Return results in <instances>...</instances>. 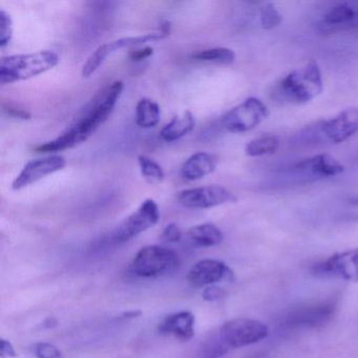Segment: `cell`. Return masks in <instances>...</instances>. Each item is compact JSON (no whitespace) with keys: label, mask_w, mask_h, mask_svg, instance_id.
I'll list each match as a JSON object with an SVG mask.
<instances>
[{"label":"cell","mask_w":358,"mask_h":358,"mask_svg":"<svg viewBox=\"0 0 358 358\" xmlns=\"http://www.w3.org/2000/svg\"><path fill=\"white\" fill-rule=\"evenodd\" d=\"M124 90L122 81H115L104 87L85 108L83 115L64 133L52 141L36 146L39 152H57L71 150L90 139L114 112Z\"/></svg>","instance_id":"1"},{"label":"cell","mask_w":358,"mask_h":358,"mask_svg":"<svg viewBox=\"0 0 358 358\" xmlns=\"http://www.w3.org/2000/svg\"><path fill=\"white\" fill-rule=\"evenodd\" d=\"M58 64L59 56L53 51H39L3 57L0 62V83L6 85L28 80L52 70Z\"/></svg>","instance_id":"2"},{"label":"cell","mask_w":358,"mask_h":358,"mask_svg":"<svg viewBox=\"0 0 358 358\" xmlns=\"http://www.w3.org/2000/svg\"><path fill=\"white\" fill-rule=\"evenodd\" d=\"M322 91V71L317 62L313 60L287 75L278 87V93L282 99L292 104L308 103L320 96Z\"/></svg>","instance_id":"3"},{"label":"cell","mask_w":358,"mask_h":358,"mask_svg":"<svg viewBox=\"0 0 358 358\" xmlns=\"http://www.w3.org/2000/svg\"><path fill=\"white\" fill-rule=\"evenodd\" d=\"M131 271L141 278L169 275L180 267L179 255L162 246H145L138 251L131 262Z\"/></svg>","instance_id":"4"},{"label":"cell","mask_w":358,"mask_h":358,"mask_svg":"<svg viewBox=\"0 0 358 358\" xmlns=\"http://www.w3.org/2000/svg\"><path fill=\"white\" fill-rule=\"evenodd\" d=\"M268 327L264 322L251 318H236L225 322L220 329L219 341L226 352L255 345L267 338Z\"/></svg>","instance_id":"5"},{"label":"cell","mask_w":358,"mask_h":358,"mask_svg":"<svg viewBox=\"0 0 358 358\" xmlns=\"http://www.w3.org/2000/svg\"><path fill=\"white\" fill-rule=\"evenodd\" d=\"M269 115V108L263 101L255 97L247 98L222 117L221 127L228 133H246L259 127Z\"/></svg>","instance_id":"6"},{"label":"cell","mask_w":358,"mask_h":358,"mask_svg":"<svg viewBox=\"0 0 358 358\" xmlns=\"http://www.w3.org/2000/svg\"><path fill=\"white\" fill-rule=\"evenodd\" d=\"M159 220L160 210L158 204L152 199H148L115 230L113 238L117 243L127 242L142 232L154 227Z\"/></svg>","instance_id":"7"},{"label":"cell","mask_w":358,"mask_h":358,"mask_svg":"<svg viewBox=\"0 0 358 358\" xmlns=\"http://www.w3.org/2000/svg\"><path fill=\"white\" fill-rule=\"evenodd\" d=\"M166 35L161 32L152 33V34L142 35V36L124 37V38L116 39V41L99 45L90 55L87 62L83 64L81 74H83V78H90L92 75L97 72L98 69L104 64V62L112 54L116 53L119 50L125 49V48L138 47V45H145V43H150V41L154 43V41H159L161 39L166 38Z\"/></svg>","instance_id":"8"},{"label":"cell","mask_w":358,"mask_h":358,"mask_svg":"<svg viewBox=\"0 0 358 358\" xmlns=\"http://www.w3.org/2000/svg\"><path fill=\"white\" fill-rule=\"evenodd\" d=\"M178 201L182 206L192 209H208L238 201L236 194L219 185L190 188L180 192Z\"/></svg>","instance_id":"9"},{"label":"cell","mask_w":358,"mask_h":358,"mask_svg":"<svg viewBox=\"0 0 358 358\" xmlns=\"http://www.w3.org/2000/svg\"><path fill=\"white\" fill-rule=\"evenodd\" d=\"M316 275L334 276L347 282H358V248L331 255L313 267Z\"/></svg>","instance_id":"10"},{"label":"cell","mask_w":358,"mask_h":358,"mask_svg":"<svg viewBox=\"0 0 358 358\" xmlns=\"http://www.w3.org/2000/svg\"><path fill=\"white\" fill-rule=\"evenodd\" d=\"M66 159L59 155H52L45 158L35 159L24 165L12 183V189L22 190L41 181L48 176L62 171L66 166Z\"/></svg>","instance_id":"11"},{"label":"cell","mask_w":358,"mask_h":358,"mask_svg":"<svg viewBox=\"0 0 358 358\" xmlns=\"http://www.w3.org/2000/svg\"><path fill=\"white\" fill-rule=\"evenodd\" d=\"M322 131L332 143L339 144L347 141L358 131V108L341 110L322 125Z\"/></svg>","instance_id":"12"},{"label":"cell","mask_w":358,"mask_h":358,"mask_svg":"<svg viewBox=\"0 0 358 358\" xmlns=\"http://www.w3.org/2000/svg\"><path fill=\"white\" fill-rule=\"evenodd\" d=\"M234 275L229 267L217 259H203L198 262L188 272L187 280L194 287L209 286Z\"/></svg>","instance_id":"13"},{"label":"cell","mask_w":358,"mask_h":358,"mask_svg":"<svg viewBox=\"0 0 358 358\" xmlns=\"http://www.w3.org/2000/svg\"><path fill=\"white\" fill-rule=\"evenodd\" d=\"M335 305L333 303H316L306 306L290 312L287 316V326L292 328H308V327L322 326L328 322L334 314Z\"/></svg>","instance_id":"14"},{"label":"cell","mask_w":358,"mask_h":358,"mask_svg":"<svg viewBox=\"0 0 358 358\" xmlns=\"http://www.w3.org/2000/svg\"><path fill=\"white\" fill-rule=\"evenodd\" d=\"M296 169L303 175L317 179L334 178L345 171V166L329 154H320L297 163Z\"/></svg>","instance_id":"15"},{"label":"cell","mask_w":358,"mask_h":358,"mask_svg":"<svg viewBox=\"0 0 358 358\" xmlns=\"http://www.w3.org/2000/svg\"><path fill=\"white\" fill-rule=\"evenodd\" d=\"M194 314L189 311H181L167 316L159 327L163 334L173 335L181 341H189L194 335Z\"/></svg>","instance_id":"16"},{"label":"cell","mask_w":358,"mask_h":358,"mask_svg":"<svg viewBox=\"0 0 358 358\" xmlns=\"http://www.w3.org/2000/svg\"><path fill=\"white\" fill-rule=\"evenodd\" d=\"M217 169L215 157L207 152H196L184 162L181 169L182 177L188 181H196L211 175Z\"/></svg>","instance_id":"17"},{"label":"cell","mask_w":358,"mask_h":358,"mask_svg":"<svg viewBox=\"0 0 358 358\" xmlns=\"http://www.w3.org/2000/svg\"><path fill=\"white\" fill-rule=\"evenodd\" d=\"M194 127H196V120H194V115L186 110L183 114L173 117L171 122L167 123L163 127L160 135L164 141H177L192 133Z\"/></svg>","instance_id":"18"},{"label":"cell","mask_w":358,"mask_h":358,"mask_svg":"<svg viewBox=\"0 0 358 358\" xmlns=\"http://www.w3.org/2000/svg\"><path fill=\"white\" fill-rule=\"evenodd\" d=\"M188 238L200 247H213L221 244L223 232L213 224L206 223L194 226L188 230Z\"/></svg>","instance_id":"19"},{"label":"cell","mask_w":358,"mask_h":358,"mask_svg":"<svg viewBox=\"0 0 358 358\" xmlns=\"http://www.w3.org/2000/svg\"><path fill=\"white\" fill-rule=\"evenodd\" d=\"M161 108L157 102L143 98L136 106V123L142 129H152L160 122Z\"/></svg>","instance_id":"20"},{"label":"cell","mask_w":358,"mask_h":358,"mask_svg":"<svg viewBox=\"0 0 358 358\" xmlns=\"http://www.w3.org/2000/svg\"><path fill=\"white\" fill-rule=\"evenodd\" d=\"M280 148V139L275 136H263L251 140L245 146V154L248 157L271 156Z\"/></svg>","instance_id":"21"},{"label":"cell","mask_w":358,"mask_h":358,"mask_svg":"<svg viewBox=\"0 0 358 358\" xmlns=\"http://www.w3.org/2000/svg\"><path fill=\"white\" fill-rule=\"evenodd\" d=\"M192 58L199 62H213L217 64H231L236 60V54L228 48H213L192 54Z\"/></svg>","instance_id":"22"},{"label":"cell","mask_w":358,"mask_h":358,"mask_svg":"<svg viewBox=\"0 0 358 358\" xmlns=\"http://www.w3.org/2000/svg\"><path fill=\"white\" fill-rule=\"evenodd\" d=\"M138 163H139L141 175L148 183L160 184L164 181V171L156 161L152 160L150 157L140 155L138 157Z\"/></svg>","instance_id":"23"},{"label":"cell","mask_w":358,"mask_h":358,"mask_svg":"<svg viewBox=\"0 0 358 358\" xmlns=\"http://www.w3.org/2000/svg\"><path fill=\"white\" fill-rule=\"evenodd\" d=\"M355 18V12L347 3H341L331 9L324 16V22L329 24H345Z\"/></svg>","instance_id":"24"},{"label":"cell","mask_w":358,"mask_h":358,"mask_svg":"<svg viewBox=\"0 0 358 358\" xmlns=\"http://www.w3.org/2000/svg\"><path fill=\"white\" fill-rule=\"evenodd\" d=\"M282 18L272 3H267L261 11V26L265 30H272L280 26Z\"/></svg>","instance_id":"25"},{"label":"cell","mask_w":358,"mask_h":358,"mask_svg":"<svg viewBox=\"0 0 358 358\" xmlns=\"http://www.w3.org/2000/svg\"><path fill=\"white\" fill-rule=\"evenodd\" d=\"M12 37H13V22L11 16L5 10H0V47H7L12 41Z\"/></svg>","instance_id":"26"},{"label":"cell","mask_w":358,"mask_h":358,"mask_svg":"<svg viewBox=\"0 0 358 358\" xmlns=\"http://www.w3.org/2000/svg\"><path fill=\"white\" fill-rule=\"evenodd\" d=\"M34 354L37 358H62V354L56 345L49 343H36Z\"/></svg>","instance_id":"27"},{"label":"cell","mask_w":358,"mask_h":358,"mask_svg":"<svg viewBox=\"0 0 358 358\" xmlns=\"http://www.w3.org/2000/svg\"><path fill=\"white\" fill-rule=\"evenodd\" d=\"M162 240L166 243H177L181 240L182 232L180 229L179 226L177 224L171 223L165 227L163 230L162 236H161Z\"/></svg>","instance_id":"28"},{"label":"cell","mask_w":358,"mask_h":358,"mask_svg":"<svg viewBox=\"0 0 358 358\" xmlns=\"http://www.w3.org/2000/svg\"><path fill=\"white\" fill-rule=\"evenodd\" d=\"M3 110L10 116L14 117V118L22 119V120H29L32 117L28 110L18 108V106H11V104L3 106Z\"/></svg>","instance_id":"29"},{"label":"cell","mask_w":358,"mask_h":358,"mask_svg":"<svg viewBox=\"0 0 358 358\" xmlns=\"http://www.w3.org/2000/svg\"><path fill=\"white\" fill-rule=\"evenodd\" d=\"M225 294L226 293L224 289L215 286L208 287V288L205 289L204 292H203V299L208 301H217V299H223Z\"/></svg>","instance_id":"30"},{"label":"cell","mask_w":358,"mask_h":358,"mask_svg":"<svg viewBox=\"0 0 358 358\" xmlns=\"http://www.w3.org/2000/svg\"><path fill=\"white\" fill-rule=\"evenodd\" d=\"M154 54V49L152 47H145L143 49L136 50L129 54V57L133 62H142V60L148 59Z\"/></svg>","instance_id":"31"},{"label":"cell","mask_w":358,"mask_h":358,"mask_svg":"<svg viewBox=\"0 0 358 358\" xmlns=\"http://www.w3.org/2000/svg\"><path fill=\"white\" fill-rule=\"evenodd\" d=\"M0 356L3 358L15 357L16 352L10 341L1 339L0 341Z\"/></svg>","instance_id":"32"},{"label":"cell","mask_w":358,"mask_h":358,"mask_svg":"<svg viewBox=\"0 0 358 358\" xmlns=\"http://www.w3.org/2000/svg\"><path fill=\"white\" fill-rule=\"evenodd\" d=\"M349 206L352 210V215H353L354 219L358 221V194L352 196L349 199Z\"/></svg>","instance_id":"33"}]
</instances>
